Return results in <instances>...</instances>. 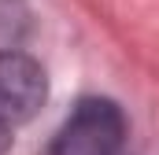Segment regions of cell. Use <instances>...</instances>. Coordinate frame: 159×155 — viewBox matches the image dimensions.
Here are the masks:
<instances>
[{
	"label": "cell",
	"instance_id": "1",
	"mask_svg": "<svg viewBox=\"0 0 159 155\" xmlns=\"http://www.w3.org/2000/svg\"><path fill=\"white\" fill-rule=\"evenodd\" d=\"M126 140V118L119 104L104 96H85L59 126L48 155H119Z\"/></svg>",
	"mask_w": 159,
	"mask_h": 155
},
{
	"label": "cell",
	"instance_id": "2",
	"mask_svg": "<svg viewBox=\"0 0 159 155\" xmlns=\"http://www.w3.org/2000/svg\"><path fill=\"white\" fill-rule=\"evenodd\" d=\"M44 100H48L44 67L26 52H0V122L15 129L37 115Z\"/></svg>",
	"mask_w": 159,
	"mask_h": 155
},
{
	"label": "cell",
	"instance_id": "3",
	"mask_svg": "<svg viewBox=\"0 0 159 155\" xmlns=\"http://www.w3.org/2000/svg\"><path fill=\"white\" fill-rule=\"evenodd\" d=\"M30 30V11L22 0H0V52H19V41Z\"/></svg>",
	"mask_w": 159,
	"mask_h": 155
},
{
	"label": "cell",
	"instance_id": "4",
	"mask_svg": "<svg viewBox=\"0 0 159 155\" xmlns=\"http://www.w3.org/2000/svg\"><path fill=\"white\" fill-rule=\"evenodd\" d=\"M11 140H15V137H11V126H7V122H0V155L11 152Z\"/></svg>",
	"mask_w": 159,
	"mask_h": 155
}]
</instances>
